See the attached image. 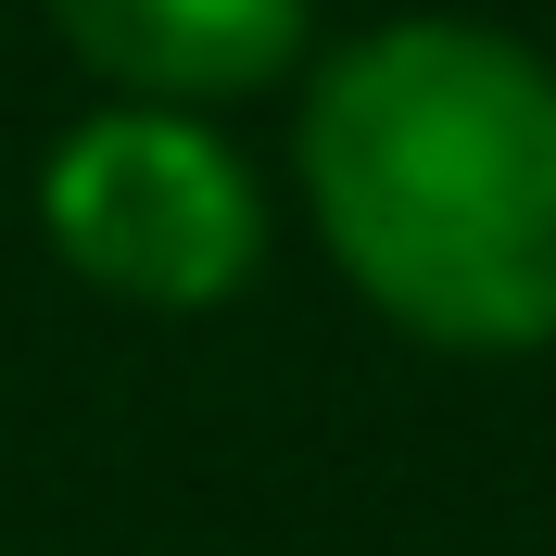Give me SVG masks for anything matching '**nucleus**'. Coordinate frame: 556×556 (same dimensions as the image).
Masks as SVG:
<instances>
[{
  "mask_svg": "<svg viewBox=\"0 0 556 556\" xmlns=\"http://www.w3.org/2000/svg\"><path fill=\"white\" fill-rule=\"evenodd\" d=\"M51 26L114 102H253L304 64V0H51Z\"/></svg>",
  "mask_w": 556,
  "mask_h": 556,
  "instance_id": "nucleus-3",
  "label": "nucleus"
},
{
  "mask_svg": "<svg viewBox=\"0 0 556 556\" xmlns=\"http://www.w3.org/2000/svg\"><path fill=\"white\" fill-rule=\"evenodd\" d=\"M38 228L89 291L152 316H203L266 266V190L203 114L114 102L51 139L38 165Z\"/></svg>",
  "mask_w": 556,
  "mask_h": 556,
  "instance_id": "nucleus-2",
  "label": "nucleus"
},
{
  "mask_svg": "<svg viewBox=\"0 0 556 556\" xmlns=\"http://www.w3.org/2000/svg\"><path fill=\"white\" fill-rule=\"evenodd\" d=\"M316 241L392 329L443 354L556 342V76L519 38L417 13L304 89Z\"/></svg>",
  "mask_w": 556,
  "mask_h": 556,
  "instance_id": "nucleus-1",
  "label": "nucleus"
}]
</instances>
